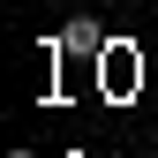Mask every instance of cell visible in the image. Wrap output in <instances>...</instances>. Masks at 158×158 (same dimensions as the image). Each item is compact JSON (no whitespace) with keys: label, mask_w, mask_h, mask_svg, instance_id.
<instances>
[{"label":"cell","mask_w":158,"mask_h":158,"mask_svg":"<svg viewBox=\"0 0 158 158\" xmlns=\"http://www.w3.org/2000/svg\"><path fill=\"white\" fill-rule=\"evenodd\" d=\"M8 158H38V151H8Z\"/></svg>","instance_id":"cell-2"},{"label":"cell","mask_w":158,"mask_h":158,"mask_svg":"<svg viewBox=\"0 0 158 158\" xmlns=\"http://www.w3.org/2000/svg\"><path fill=\"white\" fill-rule=\"evenodd\" d=\"M45 53H106V30H98V23H83V15H75V23H60V38H53Z\"/></svg>","instance_id":"cell-1"}]
</instances>
